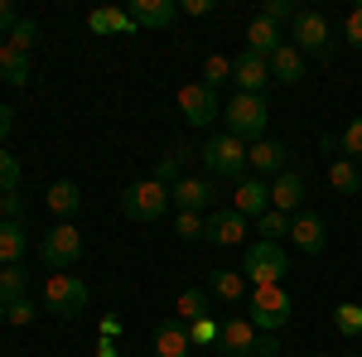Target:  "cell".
Instances as JSON below:
<instances>
[{"label":"cell","instance_id":"obj_1","mask_svg":"<svg viewBox=\"0 0 362 357\" xmlns=\"http://www.w3.org/2000/svg\"><path fill=\"white\" fill-rule=\"evenodd\" d=\"M223 121H227V136H237L242 145H256V140H266L271 107H266V97H256V92H237L223 107Z\"/></svg>","mask_w":362,"mask_h":357},{"label":"cell","instance_id":"obj_2","mask_svg":"<svg viewBox=\"0 0 362 357\" xmlns=\"http://www.w3.org/2000/svg\"><path fill=\"white\" fill-rule=\"evenodd\" d=\"M198 160L208 165V174H218V179H247V145L237 136H208L203 140V150H198Z\"/></svg>","mask_w":362,"mask_h":357},{"label":"cell","instance_id":"obj_3","mask_svg":"<svg viewBox=\"0 0 362 357\" xmlns=\"http://www.w3.org/2000/svg\"><path fill=\"white\" fill-rule=\"evenodd\" d=\"M290 295H285V285H256L247 295V319L256 324L261 333H276L280 324H290Z\"/></svg>","mask_w":362,"mask_h":357},{"label":"cell","instance_id":"obj_4","mask_svg":"<svg viewBox=\"0 0 362 357\" xmlns=\"http://www.w3.org/2000/svg\"><path fill=\"white\" fill-rule=\"evenodd\" d=\"M285 275H290V261H285L280 242H251L247 247L242 280H247L251 290H256V285H285Z\"/></svg>","mask_w":362,"mask_h":357},{"label":"cell","instance_id":"obj_5","mask_svg":"<svg viewBox=\"0 0 362 357\" xmlns=\"http://www.w3.org/2000/svg\"><path fill=\"white\" fill-rule=\"evenodd\" d=\"M87 300H92V290H87L83 275H73V271L49 275V285H44V304L54 309L58 319H78L87 309Z\"/></svg>","mask_w":362,"mask_h":357},{"label":"cell","instance_id":"obj_6","mask_svg":"<svg viewBox=\"0 0 362 357\" xmlns=\"http://www.w3.org/2000/svg\"><path fill=\"white\" fill-rule=\"evenodd\" d=\"M165 208H169V189L155 184V179H136L131 189L121 193V213L131 222H160Z\"/></svg>","mask_w":362,"mask_h":357},{"label":"cell","instance_id":"obj_7","mask_svg":"<svg viewBox=\"0 0 362 357\" xmlns=\"http://www.w3.org/2000/svg\"><path fill=\"white\" fill-rule=\"evenodd\" d=\"M290 39H295V49L309 58H334V34H329V20L319 15V10H300L295 15V25H290Z\"/></svg>","mask_w":362,"mask_h":357},{"label":"cell","instance_id":"obj_8","mask_svg":"<svg viewBox=\"0 0 362 357\" xmlns=\"http://www.w3.org/2000/svg\"><path fill=\"white\" fill-rule=\"evenodd\" d=\"M39 256L58 271H68V266H78V256H83V232L73 227V222H58V227H49L44 232V242H39Z\"/></svg>","mask_w":362,"mask_h":357},{"label":"cell","instance_id":"obj_9","mask_svg":"<svg viewBox=\"0 0 362 357\" xmlns=\"http://www.w3.org/2000/svg\"><path fill=\"white\" fill-rule=\"evenodd\" d=\"M179 116L189 121V126H198V131H208L218 116H223V107H218V92L203 83H189L179 87Z\"/></svg>","mask_w":362,"mask_h":357},{"label":"cell","instance_id":"obj_10","mask_svg":"<svg viewBox=\"0 0 362 357\" xmlns=\"http://www.w3.org/2000/svg\"><path fill=\"white\" fill-rule=\"evenodd\" d=\"M290 242L305 256H319V251L329 247V222L319 218V213H295L290 218Z\"/></svg>","mask_w":362,"mask_h":357},{"label":"cell","instance_id":"obj_11","mask_svg":"<svg viewBox=\"0 0 362 357\" xmlns=\"http://www.w3.org/2000/svg\"><path fill=\"white\" fill-rule=\"evenodd\" d=\"M271 208L285 213V218H295V213L305 208V174H300V169L276 174V184H271Z\"/></svg>","mask_w":362,"mask_h":357},{"label":"cell","instance_id":"obj_12","mask_svg":"<svg viewBox=\"0 0 362 357\" xmlns=\"http://www.w3.org/2000/svg\"><path fill=\"white\" fill-rule=\"evenodd\" d=\"M256 338H261V329L251 319H227L218 348H223V357H256Z\"/></svg>","mask_w":362,"mask_h":357},{"label":"cell","instance_id":"obj_13","mask_svg":"<svg viewBox=\"0 0 362 357\" xmlns=\"http://www.w3.org/2000/svg\"><path fill=\"white\" fill-rule=\"evenodd\" d=\"M232 208H237L242 218H261V213H271V184H266V179H237V189H232Z\"/></svg>","mask_w":362,"mask_h":357},{"label":"cell","instance_id":"obj_14","mask_svg":"<svg viewBox=\"0 0 362 357\" xmlns=\"http://www.w3.org/2000/svg\"><path fill=\"white\" fill-rule=\"evenodd\" d=\"M208 242H213V247H242V242H247V218H242L237 208L208 213Z\"/></svg>","mask_w":362,"mask_h":357},{"label":"cell","instance_id":"obj_15","mask_svg":"<svg viewBox=\"0 0 362 357\" xmlns=\"http://www.w3.org/2000/svg\"><path fill=\"white\" fill-rule=\"evenodd\" d=\"M169 203L179 208V213H208V203H213V184L208 179H179L174 189H169Z\"/></svg>","mask_w":362,"mask_h":357},{"label":"cell","instance_id":"obj_16","mask_svg":"<svg viewBox=\"0 0 362 357\" xmlns=\"http://www.w3.org/2000/svg\"><path fill=\"white\" fill-rule=\"evenodd\" d=\"M232 83H237V92H256V97H261V87L271 83V63H266L261 54L232 58Z\"/></svg>","mask_w":362,"mask_h":357},{"label":"cell","instance_id":"obj_17","mask_svg":"<svg viewBox=\"0 0 362 357\" xmlns=\"http://www.w3.org/2000/svg\"><path fill=\"white\" fill-rule=\"evenodd\" d=\"M131 20L140 29H169L179 20V5L174 0H131Z\"/></svg>","mask_w":362,"mask_h":357},{"label":"cell","instance_id":"obj_18","mask_svg":"<svg viewBox=\"0 0 362 357\" xmlns=\"http://www.w3.org/2000/svg\"><path fill=\"white\" fill-rule=\"evenodd\" d=\"M44 203H49V213H54L58 222H68L78 208H83V193H78L73 179H54V184L44 189Z\"/></svg>","mask_w":362,"mask_h":357},{"label":"cell","instance_id":"obj_19","mask_svg":"<svg viewBox=\"0 0 362 357\" xmlns=\"http://www.w3.org/2000/svg\"><path fill=\"white\" fill-rule=\"evenodd\" d=\"M285 155H290V150H285V145H280V140H256V145H247V165L256 169V174H285Z\"/></svg>","mask_w":362,"mask_h":357},{"label":"cell","instance_id":"obj_20","mask_svg":"<svg viewBox=\"0 0 362 357\" xmlns=\"http://www.w3.org/2000/svg\"><path fill=\"white\" fill-rule=\"evenodd\" d=\"M266 63H271V83H285V87H290V83H300V78H305V54H300L295 44H280Z\"/></svg>","mask_w":362,"mask_h":357},{"label":"cell","instance_id":"obj_21","mask_svg":"<svg viewBox=\"0 0 362 357\" xmlns=\"http://www.w3.org/2000/svg\"><path fill=\"white\" fill-rule=\"evenodd\" d=\"M285 44V34H280V25H271L266 15H256L247 25V54H261V58H271Z\"/></svg>","mask_w":362,"mask_h":357},{"label":"cell","instance_id":"obj_22","mask_svg":"<svg viewBox=\"0 0 362 357\" xmlns=\"http://www.w3.org/2000/svg\"><path fill=\"white\" fill-rule=\"evenodd\" d=\"M189 329L179 324V319H165L160 329H155V357H189Z\"/></svg>","mask_w":362,"mask_h":357},{"label":"cell","instance_id":"obj_23","mask_svg":"<svg viewBox=\"0 0 362 357\" xmlns=\"http://www.w3.org/2000/svg\"><path fill=\"white\" fill-rule=\"evenodd\" d=\"M87 25H92V34H131L136 20H131V10L102 5V10H92V15H87Z\"/></svg>","mask_w":362,"mask_h":357},{"label":"cell","instance_id":"obj_24","mask_svg":"<svg viewBox=\"0 0 362 357\" xmlns=\"http://www.w3.org/2000/svg\"><path fill=\"white\" fill-rule=\"evenodd\" d=\"M189 155H194L189 145H174L169 155H160V165H155V174H150V179H155V184H165V189H174V184L184 179V160H189Z\"/></svg>","mask_w":362,"mask_h":357},{"label":"cell","instance_id":"obj_25","mask_svg":"<svg viewBox=\"0 0 362 357\" xmlns=\"http://www.w3.org/2000/svg\"><path fill=\"white\" fill-rule=\"evenodd\" d=\"M25 247V222H0V266H20Z\"/></svg>","mask_w":362,"mask_h":357},{"label":"cell","instance_id":"obj_26","mask_svg":"<svg viewBox=\"0 0 362 357\" xmlns=\"http://www.w3.org/2000/svg\"><path fill=\"white\" fill-rule=\"evenodd\" d=\"M25 295H29V271L25 266H0V300L15 304V300H25Z\"/></svg>","mask_w":362,"mask_h":357},{"label":"cell","instance_id":"obj_27","mask_svg":"<svg viewBox=\"0 0 362 357\" xmlns=\"http://www.w3.org/2000/svg\"><path fill=\"white\" fill-rule=\"evenodd\" d=\"M0 78L10 87H25L29 83V54H20V49L5 44V54H0Z\"/></svg>","mask_w":362,"mask_h":357},{"label":"cell","instance_id":"obj_28","mask_svg":"<svg viewBox=\"0 0 362 357\" xmlns=\"http://www.w3.org/2000/svg\"><path fill=\"white\" fill-rule=\"evenodd\" d=\"M329 184H334L338 193H362V174H358V165L338 155L334 165H329Z\"/></svg>","mask_w":362,"mask_h":357},{"label":"cell","instance_id":"obj_29","mask_svg":"<svg viewBox=\"0 0 362 357\" xmlns=\"http://www.w3.org/2000/svg\"><path fill=\"white\" fill-rule=\"evenodd\" d=\"M208 285H213V295H218V300H227V304H237L242 295H247L242 271H213V280H208Z\"/></svg>","mask_w":362,"mask_h":357},{"label":"cell","instance_id":"obj_30","mask_svg":"<svg viewBox=\"0 0 362 357\" xmlns=\"http://www.w3.org/2000/svg\"><path fill=\"white\" fill-rule=\"evenodd\" d=\"M174 314H179V319H189V324H194V319H208V290H184V295H179V300H174Z\"/></svg>","mask_w":362,"mask_h":357},{"label":"cell","instance_id":"obj_31","mask_svg":"<svg viewBox=\"0 0 362 357\" xmlns=\"http://www.w3.org/2000/svg\"><path fill=\"white\" fill-rule=\"evenodd\" d=\"M334 329L343 333V338H362V304H353V300H343L334 309Z\"/></svg>","mask_w":362,"mask_h":357},{"label":"cell","instance_id":"obj_32","mask_svg":"<svg viewBox=\"0 0 362 357\" xmlns=\"http://www.w3.org/2000/svg\"><path fill=\"white\" fill-rule=\"evenodd\" d=\"M256 232H261V242H280V237H290V218L271 208V213L256 218Z\"/></svg>","mask_w":362,"mask_h":357},{"label":"cell","instance_id":"obj_33","mask_svg":"<svg viewBox=\"0 0 362 357\" xmlns=\"http://www.w3.org/2000/svg\"><path fill=\"white\" fill-rule=\"evenodd\" d=\"M5 44H10V49H20V54H29V49H34V44H39V25H34V20H25V15H20V25L10 29V34H5Z\"/></svg>","mask_w":362,"mask_h":357},{"label":"cell","instance_id":"obj_34","mask_svg":"<svg viewBox=\"0 0 362 357\" xmlns=\"http://www.w3.org/2000/svg\"><path fill=\"white\" fill-rule=\"evenodd\" d=\"M5 193H20V160L0 145V198Z\"/></svg>","mask_w":362,"mask_h":357},{"label":"cell","instance_id":"obj_35","mask_svg":"<svg viewBox=\"0 0 362 357\" xmlns=\"http://www.w3.org/2000/svg\"><path fill=\"white\" fill-rule=\"evenodd\" d=\"M227 78H232V58L208 54V63H203V87H213V92H218V83H227Z\"/></svg>","mask_w":362,"mask_h":357},{"label":"cell","instance_id":"obj_36","mask_svg":"<svg viewBox=\"0 0 362 357\" xmlns=\"http://www.w3.org/2000/svg\"><path fill=\"white\" fill-rule=\"evenodd\" d=\"M174 232H179V242H198V237H208V218L179 213V218H174Z\"/></svg>","mask_w":362,"mask_h":357},{"label":"cell","instance_id":"obj_37","mask_svg":"<svg viewBox=\"0 0 362 357\" xmlns=\"http://www.w3.org/2000/svg\"><path fill=\"white\" fill-rule=\"evenodd\" d=\"M338 145H343V160H353V165H358V155H362V116L348 121V131H343Z\"/></svg>","mask_w":362,"mask_h":357},{"label":"cell","instance_id":"obj_38","mask_svg":"<svg viewBox=\"0 0 362 357\" xmlns=\"http://www.w3.org/2000/svg\"><path fill=\"white\" fill-rule=\"evenodd\" d=\"M218 338H223V324H213V319H194V324H189V343H208V348H213V343H218Z\"/></svg>","mask_w":362,"mask_h":357},{"label":"cell","instance_id":"obj_39","mask_svg":"<svg viewBox=\"0 0 362 357\" xmlns=\"http://www.w3.org/2000/svg\"><path fill=\"white\" fill-rule=\"evenodd\" d=\"M261 15H266V20H271V25H285V20H290V25H295V15H300V10H295V5H290V0H266V10H261Z\"/></svg>","mask_w":362,"mask_h":357},{"label":"cell","instance_id":"obj_40","mask_svg":"<svg viewBox=\"0 0 362 357\" xmlns=\"http://www.w3.org/2000/svg\"><path fill=\"white\" fill-rule=\"evenodd\" d=\"M0 222H25V198L20 193H5L0 198Z\"/></svg>","mask_w":362,"mask_h":357},{"label":"cell","instance_id":"obj_41","mask_svg":"<svg viewBox=\"0 0 362 357\" xmlns=\"http://www.w3.org/2000/svg\"><path fill=\"white\" fill-rule=\"evenodd\" d=\"M34 314H39V309H34L29 300H15V304H5V319H10V324H34Z\"/></svg>","mask_w":362,"mask_h":357},{"label":"cell","instance_id":"obj_42","mask_svg":"<svg viewBox=\"0 0 362 357\" xmlns=\"http://www.w3.org/2000/svg\"><path fill=\"white\" fill-rule=\"evenodd\" d=\"M348 44L362 54V10H353V15H348Z\"/></svg>","mask_w":362,"mask_h":357},{"label":"cell","instance_id":"obj_43","mask_svg":"<svg viewBox=\"0 0 362 357\" xmlns=\"http://www.w3.org/2000/svg\"><path fill=\"white\" fill-rule=\"evenodd\" d=\"M256 357H280L276 333H261V338H256Z\"/></svg>","mask_w":362,"mask_h":357},{"label":"cell","instance_id":"obj_44","mask_svg":"<svg viewBox=\"0 0 362 357\" xmlns=\"http://www.w3.org/2000/svg\"><path fill=\"white\" fill-rule=\"evenodd\" d=\"M15 25H20V15H15V5H10V0H0V34H10Z\"/></svg>","mask_w":362,"mask_h":357},{"label":"cell","instance_id":"obj_45","mask_svg":"<svg viewBox=\"0 0 362 357\" xmlns=\"http://www.w3.org/2000/svg\"><path fill=\"white\" fill-rule=\"evenodd\" d=\"M10 131H15V111H10L5 102H0V140L10 136Z\"/></svg>","mask_w":362,"mask_h":357},{"label":"cell","instance_id":"obj_46","mask_svg":"<svg viewBox=\"0 0 362 357\" xmlns=\"http://www.w3.org/2000/svg\"><path fill=\"white\" fill-rule=\"evenodd\" d=\"M184 10H189V15H208V10H213V0H189Z\"/></svg>","mask_w":362,"mask_h":357},{"label":"cell","instance_id":"obj_47","mask_svg":"<svg viewBox=\"0 0 362 357\" xmlns=\"http://www.w3.org/2000/svg\"><path fill=\"white\" fill-rule=\"evenodd\" d=\"M334 357H362V353H334Z\"/></svg>","mask_w":362,"mask_h":357},{"label":"cell","instance_id":"obj_48","mask_svg":"<svg viewBox=\"0 0 362 357\" xmlns=\"http://www.w3.org/2000/svg\"><path fill=\"white\" fill-rule=\"evenodd\" d=\"M0 324H5V300H0Z\"/></svg>","mask_w":362,"mask_h":357},{"label":"cell","instance_id":"obj_49","mask_svg":"<svg viewBox=\"0 0 362 357\" xmlns=\"http://www.w3.org/2000/svg\"><path fill=\"white\" fill-rule=\"evenodd\" d=\"M0 54H5V34H0Z\"/></svg>","mask_w":362,"mask_h":357},{"label":"cell","instance_id":"obj_50","mask_svg":"<svg viewBox=\"0 0 362 357\" xmlns=\"http://www.w3.org/2000/svg\"><path fill=\"white\" fill-rule=\"evenodd\" d=\"M314 357H334V353H314Z\"/></svg>","mask_w":362,"mask_h":357},{"label":"cell","instance_id":"obj_51","mask_svg":"<svg viewBox=\"0 0 362 357\" xmlns=\"http://www.w3.org/2000/svg\"><path fill=\"white\" fill-rule=\"evenodd\" d=\"M218 357H223V353H218Z\"/></svg>","mask_w":362,"mask_h":357}]
</instances>
